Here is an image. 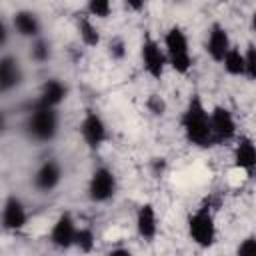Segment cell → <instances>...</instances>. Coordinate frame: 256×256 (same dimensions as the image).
<instances>
[{
  "label": "cell",
  "instance_id": "15",
  "mask_svg": "<svg viewBox=\"0 0 256 256\" xmlns=\"http://www.w3.org/2000/svg\"><path fill=\"white\" fill-rule=\"evenodd\" d=\"M68 98V86L60 78H48L40 90L32 106H46V108H60V104Z\"/></svg>",
  "mask_w": 256,
  "mask_h": 256
},
{
  "label": "cell",
  "instance_id": "11",
  "mask_svg": "<svg viewBox=\"0 0 256 256\" xmlns=\"http://www.w3.org/2000/svg\"><path fill=\"white\" fill-rule=\"evenodd\" d=\"M62 178H64L62 164H60L56 158H48V160H44V162L36 168V172H34V176H32V186H34L38 192L48 194V192H52V190H56V188L60 186Z\"/></svg>",
  "mask_w": 256,
  "mask_h": 256
},
{
  "label": "cell",
  "instance_id": "25",
  "mask_svg": "<svg viewBox=\"0 0 256 256\" xmlns=\"http://www.w3.org/2000/svg\"><path fill=\"white\" fill-rule=\"evenodd\" d=\"M146 108H148L154 116H162V114L166 112V102H164L162 96H158V94H150L148 100H146Z\"/></svg>",
  "mask_w": 256,
  "mask_h": 256
},
{
  "label": "cell",
  "instance_id": "19",
  "mask_svg": "<svg viewBox=\"0 0 256 256\" xmlns=\"http://www.w3.org/2000/svg\"><path fill=\"white\" fill-rule=\"evenodd\" d=\"M220 64L228 76L244 78V50H240V46L232 44L224 54V58L220 60Z\"/></svg>",
  "mask_w": 256,
  "mask_h": 256
},
{
  "label": "cell",
  "instance_id": "10",
  "mask_svg": "<svg viewBox=\"0 0 256 256\" xmlns=\"http://www.w3.org/2000/svg\"><path fill=\"white\" fill-rule=\"evenodd\" d=\"M0 222H2V230H8V232H20L22 228H26L28 210L22 198H18L16 194L6 196L0 208Z\"/></svg>",
  "mask_w": 256,
  "mask_h": 256
},
{
  "label": "cell",
  "instance_id": "24",
  "mask_svg": "<svg viewBox=\"0 0 256 256\" xmlns=\"http://www.w3.org/2000/svg\"><path fill=\"white\" fill-rule=\"evenodd\" d=\"M108 56L116 62H120L124 56H126V44L120 36H114L110 42H108Z\"/></svg>",
  "mask_w": 256,
  "mask_h": 256
},
{
  "label": "cell",
  "instance_id": "29",
  "mask_svg": "<svg viewBox=\"0 0 256 256\" xmlns=\"http://www.w3.org/2000/svg\"><path fill=\"white\" fill-rule=\"evenodd\" d=\"M108 254H110V256H120V254H122V256H130L132 252H130V248H112Z\"/></svg>",
  "mask_w": 256,
  "mask_h": 256
},
{
  "label": "cell",
  "instance_id": "14",
  "mask_svg": "<svg viewBox=\"0 0 256 256\" xmlns=\"http://www.w3.org/2000/svg\"><path fill=\"white\" fill-rule=\"evenodd\" d=\"M230 46H232V40H230L228 28L222 26L220 22H214L208 28V34H206V40H204V50L210 56V60L220 64V60L224 58V54L228 52Z\"/></svg>",
  "mask_w": 256,
  "mask_h": 256
},
{
  "label": "cell",
  "instance_id": "23",
  "mask_svg": "<svg viewBox=\"0 0 256 256\" xmlns=\"http://www.w3.org/2000/svg\"><path fill=\"white\" fill-rule=\"evenodd\" d=\"M244 78L248 82L256 80V48H254V44H248L244 48Z\"/></svg>",
  "mask_w": 256,
  "mask_h": 256
},
{
  "label": "cell",
  "instance_id": "26",
  "mask_svg": "<svg viewBox=\"0 0 256 256\" xmlns=\"http://www.w3.org/2000/svg\"><path fill=\"white\" fill-rule=\"evenodd\" d=\"M254 252H256V236L254 234H248L236 246V254H242L244 256V254H254Z\"/></svg>",
  "mask_w": 256,
  "mask_h": 256
},
{
  "label": "cell",
  "instance_id": "6",
  "mask_svg": "<svg viewBox=\"0 0 256 256\" xmlns=\"http://www.w3.org/2000/svg\"><path fill=\"white\" fill-rule=\"evenodd\" d=\"M210 132H212L214 146H224L234 142V138L238 136V126L228 106L216 104L210 108Z\"/></svg>",
  "mask_w": 256,
  "mask_h": 256
},
{
  "label": "cell",
  "instance_id": "9",
  "mask_svg": "<svg viewBox=\"0 0 256 256\" xmlns=\"http://www.w3.org/2000/svg\"><path fill=\"white\" fill-rule=\"evenodd\" d=\"M76 230H78V222L74 218V214L70 210H64L56 216L48 240L54 248L58 250H70L74 246V238H76Z\"/></svg>",
  "mask_w": 256,
  "mask_h": 256
},
{
  "label": "cell",
  "instance_id": "20",
  "mask_svg": "<svg viewBox=\"0 0 256 256\" xmlns=\"http://www.w3.org/2000/svg\"><path fill=\"white\" fill-rule=\"evenodd\" d=\"M30 60L36 62V64H44L52 58V44L44 38V36H38V38H32L30 40Z\"/></svg>",
  "mask_w": 256,
  "mask_h": 256
},
{
  "label": "cell",
  "instance_id": "8",
  "mask_svg": "<svg viewBox=\"0 0 256 256\" xmlns=\"http://www.w3.org/2000/svg\"><path fill=\"white\" fill-rule=\"evenodd\" d=\"M82 142L90 150H100L108 142V124L96 110H86L78 126Z\"/></svg>",
  "mask_w": 256,
  "mask_h": 256
},
{
  "label": "cell",
  "instance_id": "16",
  "mask_svg": "<svg viewBox=\"0 0 256 256\" xmlns=\"http://www.w3.org/2000/svg\"><path fill=\"white\" fill-rule=\"evenodd\" d=\"M134 226H136V234L142 240L152 242L156 238V234H158V212H156L152 202H144V204L138 206Z\"/></svg>",
  "mask_w": 256,
  "mask_h": 256
},
{
  "label": "cell",
  "instance_id": "17",
  "mask_svg": "<svg viewBox=\"0 0 256 256\" xmlns=\"http://www.w3.org/2000/svg\"><path fill=\"white\" fill-rule=\"evenodd\" d=\"M12 30L22 38H38L42 36V20L34 10L22 8L12 14Z\"/></svg>",
  "mask_w": 256,
  "mask_h": 256
},
{
  "label": "cell",
  "instance_id": "12",
  "mask_svg": "<svg viewBox=\"0 0 256 256\" xmlns=\"http://www.w3.org/2000/svg\"><path fill=\"white\" fill-rule=\"evenodd\" d=\"M232 164L246 176H252L256 170V144L252 136L240 134L234 138V148H232Z\"/></svg>",
  "mask_w": 256,
  "mask_h": 256
},
{
  "label": "cell",
  "instance_id": "27",
  "mask_svg": "<svg viewBox=\"0 0 256 256\" xmlns=\"http://www.w3.org/2000/svg\"><path fill=\"white\" fill-rule=\"evenodd\" d=\"M8 40H10V26L6 24L4 18H0V50L8 44Z\"/></svg>",
  "mask_w": 256,
  "mask_h": 256
},
{
  "label": "cell",
  "instance_id": "2",
  "mask_svg": "<svg viewBox=\"0 0 256 256\" xmlns=\"http://www.w3.org/2000/svg\"><path fill=\"white\" fill-rule=\"evenodd\" d=\"M60 130V112L58 108L32 106L24 120V134L34 144H48L58 136Z\"/></svg>",
  "mask_w": 256,
  "mask_h": 256
},
{
  "label": "cell",
  "instance_id": "3",
  "mask_svg": "<svg viewBox=\"0 0 256 256\" xmlns=\"http://www.w3.org/2000/svg\"><path fill=\"white\" fill-rule=\"evenodd\" d=\"M162 48L166 54V62L168 68L174 70L176 74L184 76L192 70L194 58L190 52V42H188V34L184 32V28H180L178 24L170 26L164 32V40H162Z\"/></svg>",
  "mask_w": 256,
  "mask_h": 256
},
{
  "label": "cell",
  "instance_id": "1",
  "mask_svg": "<svg viewBox=\"0 0 256 256\" xmlns=\"http://www.w3.org/2000/svg\"><path fill=\"white\" fill-rule=\"evenodd\" d=\"M180 128L190 146L200 150H208L214 146L210 132V110L206 108L200 94H192L186 102L180 116Z\"/></svg>",
  "mask_w": 256,
  "mask_h": 256
},
{
  "label": "cell",
  "instance_id": "13",
  "mask_svg": "<svg viewBox=\"0 0 256 256\" xmlns=\"http://www.w3.org/2000/svg\"><path fill=\"white\" fill-rule=\"evenodd\" d=\"M24 82V68L18 56L0 54V96L14 92Z\"/></svg>",
  "mask_w": 256,
  "mask_h": 256
},
{
  "label": "cell",
  "instance_id": "4",
  "mask_svg": "<svg viewBox=\"0 0 256 256\" xmlns=\"http://www.w3.org/2000/svg\"><path fill=\"white\" fill-rule=\"evenodd\" d=\"M186 232L188 238L198 246V248H212L218 238V226H216V216L212 208L200 206L186 218Z\"/></svg>",
  "mask_w": 256,
  "mask_h": 256
},
{
  "label": "cell",
  "instance_id": "18",
  "mask_svg": "<svg viewBox=\"0 0 256 256\" xmlns=\"http://www.w3.org/2000/svg\"><path fill=\"white\" fill-rule=\"evenodd\" d=\"M76 32H78V40H80L86 48H96V46H100V42H102L100 28L96 26L94 18L88 16L86 12L76 16Z\"/></svg>",
  "mask_w": 256,
  "mask_h": 256
},
{
  "label": "cell",
  "instance_id": "30",
  "mask_svg": "<svg viewBox=\"0 0 256 256\" xmlns=\"http://www.w3.org/2000/svg\"><path fill=\"white\" fill-rule=\"evenodd\" d=\"M8 128V118H6V112L0 108V134H4Z\"/></svg>",
  "mask_w": 256,
  "mask_h": 256
},
{
  "label": "cell",
  "instance_id": "7",
  "mask_svg": "<svg viewBox=\"0 0 256 256\" xmlns=\"http://www.w3.org/2000/svg\"><path fill=\"white\" fill-rule=\"evenodd\" d=\"M140 64L144 74H148L152 80H162L164 72L168 70V62H166V54L162 44L152 38L146 36L140 44Z\"/></svg>",
  "mask_w": 256,
  "mask_h": 256
},
{
  "label": "cell",
  "instance_id": "22",
  "mask_svg": "<svg viewBox=\"0 0 256 256\" xmlns=\"http://www.w3.org/2000/svg\"><path fill=\"white\" fill-rule=\"evenodd\" d=\"M86 14L94 20H106L112 14V0H86Z\"/></svg>",
  "mask_w": 256,
  "mask_h": 256
},
{
  "label": "cell",
  "instance_id": "21",
  "mask_svg": "<svg viewBox=\"0 0 256 256\" xmlns=\"http://www.w3.org/2000/svg\"><path fill=\"white\" fill-rule=\"evenodd\" d=\"M94 244H96V234L90 226H78L76 230V238H74V246L76 250L80 252H92L94 250Z\"/></svg>",
  "mask_w": 256,
  "mask_h": 256
},
{
  "label": "cell",
  "instance_id": "31",
  "mask_svg": "<svg viewBox=\"0 0 256 256\" xmlns=\"http://www.w3.org/2000/svg\"><path fill=\"white\" fill-rule=\"evenodd\" d=\"M0 230H2V222H0Z\"/></svg>",
  "mask_w": 256,
  "mask_h": 256
},
{
  "label": "cell",
  "instance_id": "5",
  "mask_svg": "<svg viewBox=\"0 0 256 256\" xmlns=\"http://www.w3.org/2000/svg\"><path fill=\"white\" fill-rule=\"evenodd\" d=\"M118 192V178L114 174L112 168L108 166H98L92 170L88 186H86V194L88 200L94 204H104L108 200H112Z\"/></svg>",
  "mask_w": 256,
  "mask_h": 256
},
{
  "label": "cell",
  "instance_id": "28",
  "mask_svg": "<svg viewBox=\"0 0 256 256\" xmlns=\"http://www.w3.org/2000/svg\"><path fill=\"white\" fill-rule=\"evenodd\" d=\"M124 8L130 12H142L146 8V0H122Z\"/></svg>",
  "mask_w": 256,
  "mask_h": 256
}]
</instances>
